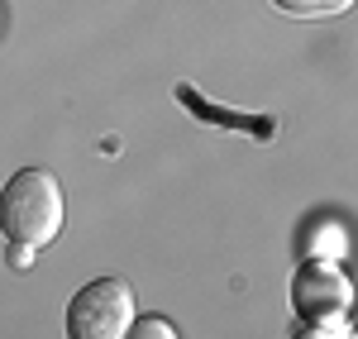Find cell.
Instances as JSON below:
<instances>
[{
    "label": "cell",
    "mask_w": 358,
    "mask_h": 339,
    "mask_svg": "<svg viewBox=\"0 0 358 339\" xmlns=\"http://www.w3.org/2000/svg\"><path fill=\"white\" fill-rule=\"evenodd\" d=\"M62 215H67V205H62V187L53 172L20 168L0 187V234L10 244H29V249L53 244Z\"/></svg>",
    "instance_id": "obj_1"
},
{
    "label": "cell",
    "mask_w": 358,
    "mask_h": 339,
    "mask_svg": "<svg viewBox=\"0 0 358 339\" xmlns=\"http://www.w3.org/2000/svg\"><path fill=\"white\" fill-rule=\"evenodd\" d=\"M134 325V287L124 277H91L67 301V339H124Z\"/></svg>",
    "instance_id": "obj_2"
},
{
    "label": "cell",
    "mask_w": 358,
    "mask_h": 339,
    "mask_svg": "<svg viewBox=\"0 0 358 339\" xmlns=\"http://www.w3.org/2000/svg\"><path fill=\"white\" fill-rule=\"evenodd\" d=\"M349 301H354V287L344 277V268L330 263V258H306L292 277V311L306 325H334L349 315Z\"/></svg>",
    "instance_id": "obj_3"
},
{
    "label": "cell",
    "mask_w": 358,
    "mask_h": 339,
    "mask_svg": "<svg viewBox=\"0 0 358 339\" xmlns=\"http://www.w3.org/2000/svg\"><path fill=\"white\" fill-rule=\"evenodd\" d=\"M282 15H296V20H339L349 15L358 0H273Z\"/></svg>",
    "instance_id": "obj_4"
},
{
    "label": "cell",
    "mask_w": 358,
    "mask_h": 339,
    "mask_svg": "<svg viewBox=\"0 0 358 339\" xmlns=\"http://www.w3.org/2000/svg\"><path fill=\"white\" fill-rule=\"evenodd\" d=\"M124 339H177V325L167 315H143V320L134 315V325L124 330Z\"/></svg>",
    "instance_id": "obj_5"
},
{
    "label": "cell",
    "mask_w": 358,
    "mask_h": 339,
    "mask_svg": "<svg viewBox=\"0 0 358 339\" xmlns=\"http://www.w3.org/2000/svg\"><path fill=\"white\" fill-rule=\"evenodd\" d=\"M34 263V249L29 244H10V268H29Z\"/></svg>",
    "instance_id": "obj_6"
}]
</instances>
